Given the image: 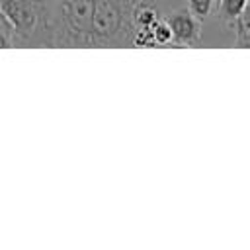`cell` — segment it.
I'll return each mask as SVG.
<instances>
[{
  "mask_svg": "<svg viewBox=\"0 0 250 250\" xmlns=\"http://www.w3.org/2000/svg\"><path fill=\"white\" fill-rule=\"evenodd\" d=\"M47 47H146L150 27L186 0H45Z\"/></svg>",
  "mask_w": 250,
  "mask_h": 250,
  "instance_id": "obj_1",
  "label": "cell"
},
{
  "mask_svg": "<svg viewBox=\"0 0 250 250\" xmlns=\"http://www.w3.org/2000/svg\"><path fill=\"white\" fill-rule=\"evenodd\" d=\"M0 14L10 29L12 47H47V2L45 0H0Z\"/></svg>",
  "mask_w": 250,
  "mask_h": 250,
  "instance_id": "obj_2",
  "label": "cell"
},
{
  "mask_svg": "<svg viewBox=\"0 0 250 250\" xmlns=\"http://www.w3.org/2000/svg\"><path fill=\"white\" fill-rule=\"evenodd\" d=\"M166 21L172 31V43L174 47H199L201 43V21L186 10V6H180L172 10L166 16Z\"/></svg>",
  "mask_w": 250,
  "mask_h": 250,
  "instance_id": "obj_3",
  "label": "cell"
},
{
  "mask_svg": "<svg viewBox=\"0 0 250 250\" xmlns=\"http://www.w3.org/2000/svg\"><path fill=\"white\" fill-rule=\"evenodd\" d=\"M246 8H248V0H217L215 12L211 18L223 25H230V21L236 16H240Z\"/></svg>",
  "mask_w": 250,
  "mask_h": 250,
  "instance_id": "obj_4",
  "label": "cell"
},
{
  "mask_svg": "<svg viewBox=\"0 0 250 250\" xmlns=\"http://www.w3.org/2000/svg\"><path fill=\"white\" fill-rule=\"evenodd\" d=\"M232 27V47L248 49L250 47V10L246 8L230 23Z\"/></svg>",
  "mask_w": 250,
  "mask_h": 250,
  "instance_id": "obj_5",
  "label": "cell"
},
{
  "mask_svg": "<svg viewBox=\"0 0 250 250\" xmlns=\"http://www.w3.org/2000/svg\"><path fill=\"white\" fill-rule=\"evenodd\" d=\"M186 10L189 14H193L199 21H205L213 16L215 12V6H217V0H186Z\"/></svg>",
  "mask_w": 250,
  "mask_h": 250,
  "instance_id": "obj_6",
  "label": "cell"
},
{
  "mask_svg": "<svg viewBox=\"0 0 250 250\" xmlns=\"http://www.w3.org/2000/svg\"><path fill=\"white\" fill-rule=\"evenodd\" d=\"M12 45H10V39H8V35H4L2 31H0V49H10Z\"/></svg>",
  "mask_w": 250,
  "mask_h": 250,
  "instance_id": "obj_7",
  "label": "cell"
},
{
  "mask_svg": "<svg viewBox=\"0 0 250 250\" xmlns=\"http://www.w3.org/2000/svg\"><path fill=\"white\" fill-rule=\"evenodd\" d=\"M0 31L4 33V35H8V39H10V29H8V23L4 21V18H2V14H0ZM12 45V43H10Z\"/></svg>",
  "mask_w": 250,
  "mask_h": 250,
  "instance_id": "obj_8",
  "label": "cell"
}]
</instances>
